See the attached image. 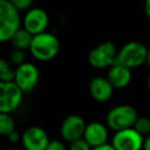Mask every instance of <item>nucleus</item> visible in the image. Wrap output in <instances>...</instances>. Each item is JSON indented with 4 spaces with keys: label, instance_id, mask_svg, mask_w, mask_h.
<instances>
[{
    "label": "nucleus",
    "instance_id": "6",
    "mask_svg": "<svg viewBox=\"0 0 150 150\" xmlns=\"http://www.w3.org/2000/svg\"><path fill=\"white\" fill-rule=\"evenodd\" d=\"M23 93L12 82H0V112L11 114L16 110L22 102Z\"/></svg>",
    "mask_w": 150,
    "mask_h": 150
},
{
    "label": "nucleus",
    "instance_id": "23",
    "mask_svg": "<svg viewBox=\"0 0 150 150\" xmlns=\"http://www.w3.org/2000/svg\"><path fill=\"white\" fill-rule=\"evenodd\" d=\"M7 139H8L11 143H18L19 141H21V135H20L18 131H13V132H11V134L7 136Z\"/></svg>",
    "mask_w": 150,
    "mask_h": 150
},
{
    "label": "nucleus",
    "instance_id": "14",
    "mask_svg": "<svg viewBox=\"0 0 150 150\" xmlns=\"http://www.w3.org/2000/svg\"><path fill=\"white\" fill-rule=\"evenodd\" d=\"M107 79L114 89H123L128 87L131 81V69L120 64H114L109 68Z\"/></svg>",
    "mask_w": 150,
    "mask_h": 150
},
{
    "label": "nucleus",
    "instance_id": "2",
    "mask_svg": "<svg viewBox=\"0 0 150 150\" xmlns=\"http://www.w3.org/2000/svg\"><path fill=\"white\" fill-rule=\"evenodd\" d=\"M148 48L145 45L138 41H130L122 46V48L117 52L115 64L123 66L129 69L138 68L146 61Z\"/></svg>",
    "mask_w": 150,
    "mask_h": 150
},
{
    "label": "nucleus",
    "instance_id": "11",
    "mask_svg": "<svg viewBox=\"0 0 150 150\" xmlns=\"http://www.w3.org/2000/svg\"><path fill=\"white\" fill-rule=\"evenodd\" d=\"M86 127L87 124L80 115H69L63 120L60 132L66 142L71 143L80 138H83Z\"/></svg>",
    "mask_w": 150,
    "mask_h": 150
},
{
    "label": "nucleus",
    "instance_id": "9",
    "mask_svg": "<svg viewBox=\"0 0 150 150\" xmlns=\"http://www.w3.org/2000/svg\"><path fill=\"white\" fill-rule=\"evenodd\" d=\"M48 22H49V18L47 12L40 7H34L28 9L22 19L23 28L27 32H29L33 36L46 32Z\"/></svg>",
    "mask_w": 150,
    "mask_h": 150
},
{
    "label": "nucleus",
    "instance_id": "16",
    "mask_svg": "<svg viewBox=\"0 0 150 150\" xmlns=\"http://www.w3.org/2000/svg\"><path fill=\"white\" fill-rule=\"evenodd\" d=\"M15 131V122L11 114L0 112V136H8Z\"/></svg>",
    "mask_w": 150,
    "mask_h": 150
},
{
    "label": "nucleus",
    "instance_id": "18",
    "mask_svg": "<svg viewBox=\"0 0 150 150\" xmlns=\"http://www.w3.org/2000/svg\"><path fill=\"white\" fill-rule=\"evenodd\" d=\"M134 129L141 134L143 137L146 135H150V118L146 117V116H138L135 125H134Z\"/></svg>",
    "mask_w": 150,
    "mask_h": 150
},
{
    "label": "nucleus",
    "instance_id": "28",
    "mask_svg": "<svg viewBox=\"0 0 150 150\" xmlns=\"http://www.w3.org/2000/svg\"><path fill=\"white\" fill-rule=\"evenodd\" d=\"M146 87H148V89L150 91V75L148 76V80H146Z\"/></svg>",
    "mask_w": 150,
    "mask_h": 150
},
{
    "label": "nucleus",
    "instance_id": "21",
    "mask_svg": "<svg viewBox=\"0 0 150 150\" xmlns=\"http://www.w3.org/2000/svg\"><path fill=\"white\" fill-rule=\"evenodd\" d=\"M9 2L20 12V11L30 9L34 0H9Z\"/></svg>",
    "mask_w": 150,
    "mask_h": 150
},
{
    "label": "nucleus",
    "instance_id": "29",
    "mask_svg": "<svg viewBox=\"0 0 150 150\" xmlns=\"http://www.w3.org/2000/svg\"><path fill=\"white\" fill-rule=\"evenodd\" d=\"M9 150H18V149H9Z\"/></svg>",
    "mask_w": 150,
    "mask_h": 150
},
{
    "label": "nucleus",
    "instance_id": "5",
    "mask_svg": "<svg viewBox=\"0 0 150 150\" xmlns=\"http://www.w3.org/2000/svg\"><path fill=\"white\" fill-rule=\"evenodd\" d=\"M117 56L116 47L112 42L105 41L93 48L88 55L89 64L96 69L110 68L115 64Z\"/></svg>",
    "mask_w": 150,
    "mask_h": 150
},
{
    "label": "nucleus",
    "instance_id": "20",
    "mask_svg": "<svg viewBox=\"0 0 150 150\" xmlns=\"http://www.w3.org/2000/svg\"><path fill=\"white\" fill-rule=\"evenodd\" d=\"M93 148L87 143L84 138H80L75 142L69 143V150H91Z\"/></svg>",
    "mask_w": 150,
    "mask_h": 150
},
{
    "label": "nucleus",
    "instance_id": "8",
    "mask_svg": "<svg viewBox=\"0 0 150 150\" xmlns=\"http://www.w3.org/2000/svg\"><path fill=\"white\" fill-rule=\"evenodd\" d=\"M144 137L134 128L121 130L112 136L111 145L115 150H141L143 149Z\"/></svg>",
    "mask_w": 150,
    "mask_h": 150
},
{
    "label": "nucleus",
    "instance_id": "1",
    "mask_svg": "<svg viewBox=\"0 0 150 150\" xmlns=\"http://www.w3.org/2000/svg\"><path fill=\"white\" fill-rule=\"evenodd\" d=\"M60 50L59 39L48 32H43L41 34L34 35L29 52L34 59L39 61H49L53 60Z\"/></svg>",
    "mask_w": 150,
    "mask_h": 150
},
{
    "label": "nucleus",
    "instance_id": "12",
    "mask_svg": "<svg viewBox=\"0 0 150 150\" xmlns=\"http://www.w3.org/2000/svg\"><path fill=\"white\" fill-rule=\"evenodd\" d=\"M83 138L91 148L104 145L108 141V129L100 122H90L86 127Z\"/></svg>",
    "mask_w": 150,
    "mask_h": 150
},
{
    "label": "nucleus",
    "instance_id": "7",
    "mask_svg": "<svg viewBox=\"0 0 150 150\" xmlns=\"http://www.w3.org/2000/svg\"><path fill=\"white\" fill-rule=\"evenodd\" d=\"M39 77L40 73L38 67L30 62H25L23 64L16 67L14 83L21 89L22 93H29L36 87Z\"/></svg>",
    "mask_w": 150,
    "mask_h": 150
},
{
    "label": "nucleus",
    "instance_id": "27",
    "mask_svg": "<svg viewBox=\"0 0 150 150\" xmlns=\"http://www.w3.org/2000/svg\"><path fill=\"white\" fill-rule=\"evenodd\" d=\"M145 63L150 68V48H148V54H146V61H145Z\"/></svg>",
    "mask_w": 150,
    "mask_h": 150
},
{
    "label": "nucleus",
    "instance_id": "3",
    "mask_svg": "<svg viewBox=\"0 0 150 150\" xmlns=\"http://www.w3.org/2000/svg\"><path fill=\"white\" fill-rule=\"evenodd\" d=\"M138 118L137 110L130 104H120L110 109L107 114V125L115 132L134 128Z\"/></svg>",
    "mask_w": 150,
    "mask_h": 150
},
{
    "label": "nucleus",
    "instance_id": "4",
    "mask_svg": "<svg viewBox=\"0 0 150 150\" xmlns=\"http://www.w3.org/2000/svg\"><path fill=\"white\" fill-rule=\"evenodd\" d=\"M19 11L9 0H0V42L11 41L13 34L20 28Z\"/></svg>",
    "mask_w": 150,
    "mask_h": 150
},
{
    "label": "nucleus",
    "instance_id": "24",
    "mask_svg": "<svg viewBox=\"0 0 150 150\" xmlns=\"http://www.w3.org/2000/svg\"><path fill=\"white\" fill-rule=\"evenodd\" d=\"M144 12L145 15L150 19V0H144Z\"/></svg>",
    "mask_w": 150,
    "mask_h": 150
},
{
    "label": "nucleus",
    "instance_id": "17",
    "mask_svg": "<svg viewBox=\"0 0 150 150\" xmlns=\"http://www.w3.org/2000/svg\"><path fill=\"white\" fill-rule=\"evenodd\" d=\"M15 70L11 67L9 62L5 59H0V82H12L14 81Z\"/></svg>",
    "mask_w": 150,
    "mask_h": 150
},
{
    "label": "nucleus",
    "instance_id": "22",
    "mask_svg": "<svg viewBox=\"0 0 150 150\" xmlns=\"http://www.w3.org/2000/svg\"><path fill=\"white\" fill-rule=\"evenodd\" d=\"M46 150H67V149H66V145H64L63 142L54 139V141L49 142V144H48Z\"/></svg>",
    "mask_w": 150,
    "mask_h": 150
},
{
    "label": "nucleus",
    "instance_id": "10",
    "mask_svg": "<svg viewBox=\"0 0 150 150\" xmlns=\"http://www.w3.org/2000/svg\"><path fill=\"white\" fill-rule=\"evenodd\" d=\"M49 142L48 134L38 125L28 127L21 135V143L25 150H46Z\"/></svg>",
    "mask_w": 150,
    "mask_h": 150
},
{
    "label": "nucleus",
    "instance_id": "25",
    "mask_svg": "<svg viewBox=\"0 0 150 150\" xmlns=\"http://www.w3.org/2000/svg\"><path fill=\"white\" fill-rule=\"evenodd\" d=\"M91 150H115L114 148H112V145L111 144H104V145H101V146H97V148H93Z\"/></svg>",
    "mask_w": 150,
    "mask_h": 150
},
{
    "label": "nucleus",
    "instance_id": "13",
    "mask_svg": "<svg viewBox=\"0 0 150 150\" xmlns=\"http://www.w3.org/2000/svg\"><path fill=\"white\" fill-rule=\"evenodd\" d=\"M89 93L91 97L98 102L108 101L114 93V87L107 77H94L89 83Z\"/></svg>",
    "mask_w": 150,
    "mask_h": 150
},
{
    "label": "nucleus",
    "instance_id": "26",
    "mask_svg": "<svg viewBox=\"0 0 150 150\" xmlns=\"http://www.w3.org/2000/svg\"><path fill=\"white\" fill-rule=\"evenodd\" d=\"M143 150H150V135H148V136L144 138Z\"/></svg>",
    "mask_w": 150,
    "mask_h": 150
},
{
    "label": "nucleus",
    "instance_id": "15",
    "mask_svg": "<svg viewBox=\"0 0 150 150\" xmlns=\"http://www.w3.org/2000/svg\"><path fill=\"white\" fill-rule=\"evenodd\" d=\"M32 40H33V35L27 32L23 27L19 28L12 36L11 39V42L14 47V49H19V50H26V49H29L30 47V43H32Z\"/></svg>",
    "mask_w": 150,
    "mask_h": 150
},
{
    "label": "nucleus",
    "instance_id": "19",
    "mask_svg": "<svg viewBox=\"0 0 150 150\" xmlns=\"http://www.w3.org/2000/svg\"><path fill=\"white\" fill-rule=\"evenodd\" d=\"M11 62L13 64H15L16 67L23 64L25 63V52L19 50V49H14L11 54Z\"/></svg>",
    "mask_w": 150,
    "mask_h": 150
}]
</instances>
